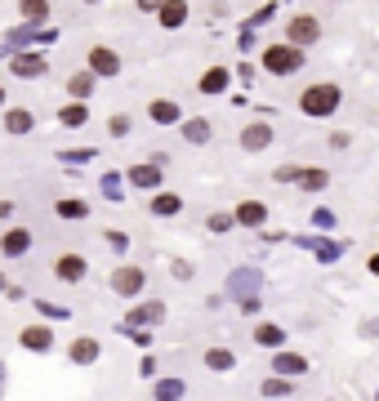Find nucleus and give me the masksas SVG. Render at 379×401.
I'll use <instances>...</instances> for the list:
<instances>
[{
	"label": "nucleus",
	"mask_w": 379,
	"mask_h": 401,
	"mask_svg": "<svg viewBox=\"0 0 379 401\" xmlns=\"http://www.w3.org/2000/svg\"><path fill=\"white\" fill-rule=\"evenodd\" d=\"M272 178L286 188V183H294V178H299V165H290V161H286V165H277V170H272Z\"/></svg>",
	"instance_id": "a878e982"
},
{
	"label": "nucleus",
	"mask_w": 379,
	"mask_h": 401,
	"mask_svg": "<svg viewBox=\"0 0 379 401\" xmlns=\"http://www.w3.org/2000/svg\"><path fill=\"white\" fill-rule=\"evenodd\" d=\"M112 134H129V116H112Z\"/></svg>",
	"instance_id": "473e14b6"
},
{
	"label": "nucleus",
	"mask_w": 379,
	"mask_h": 401,
	"mask_svg": "<svg viewBox=\"0 0 379 401\" xmlns=\"http://www.w3.org/2000/svg\"><path fill=\"white\" fill-rule=\"evenodd\" d=\"M312 228L331 232V228H335V214H331V210H312Z\"/></svg>",
	"instance_id": "c85d7f7f"
},
{
	"label": "nucleus",
	"mask_w": 379,
	"mask_h": 401,
	"mask_svg": "<svg viewBox=\"0 0 379 401\" xmlns=\"http://www.w3.org/2000/svg\"><path fill=\"white\" fill-rule=\"evenodd\" d=\"M85 272H90V267H85V259H80V255H63V259H58V277L68 281V286L85 281Z\"/></svg>",
	"instance_id": "f8f14e48"
},
{
	"label": "nucleus",
	"mask_w": 379,
	"mask_h": 401,
	"mask_svg": "<svg viewBox=\"0 0 379 401\" xmlns=\"http://www.w3.org/2000/svg\"><path fill=\"white\" fill-rule=\"evenodd\" d=\"M178 210H183V200H178L174 192H156L152 196V214H156V219H170V214H178Z\"/></svg>",
	"instance_id": "2eb2a0df"
},
{
	"label": "nucleus",
	"mask_w": 379,
	"mask_h": 401,
	"mask_svg": "<svg viewBox=\"0 0 379 401\" xmlns=\"http://www.w3.org/2000/svg\"><path fill=\"white\" fill-rule=\"evenodd\" d=\"M183 139H188L192 147L210 143V121H201V116H196V121H183Z\"/></svg>",
	"instance_id": "dca6fc26"
},
{
	"label": "nucleus",
	"mask_w": 379,
	"mask_h": 401,
	"mask_svg": "<svg viewBox=\"0 0 379 401\" xmlns=\"http://www.w3.org/2000/svg\"><path fill=\"white\" fill-rule=\"evenodd\" d=\"M23 343L27 348H36V353H45V348H54V334H49V330H23Z\"/></svg>",
	"instance_id": "412c9836"
},
{
	"label": "nucleus",
	"mask_w": 379,
	"mask_h": 401,
	"mask_svg": "<svg viewBox=\"0 0 379 401\" xmlns=\"http://www.w3.org/2000/svg\"><path fill=\"white\" fill-rule=\"evenodd\" d=\"M107 241H112V250H125L129 245V237H121V232H107Z\"/></svg>",
	"instance_id": "72a5a7b5"
},
{
	"label": "nucleus",
	"mask_w": 379,
	"mask_h": 401,
	"mask_svg": "<svg viewBox=\"0 0 379 401\" xmlns=\"http://www.w3.org/2000/svg\"><path fill=\"white\" fill-rule=\"evenodd\" d=\"M5 125H9L14 134H18V129H27V125H31V116H27V112H9V121H5Z\"/></svg>",
	"instance_id": "c756f323"
},
{
	"label": "nucleus",
	"mask_w": 379,
	"mask_h": 401,
	"mask_svg": "<svg viewBox=\"0 0 379 401\" xmlns=\"http://www.w3.org/2000/svg\"><path fill=\"white\" fill-rule=\"evenodd\" d=\"M228 85H233V72H228V67H210L201 76V94H223Z\"/></svg>",
	"instance_id": "ddd939ff"
},
{
	"label": "nucleus",
	"mask_w": 379,
	"mask_h": 401,
	"mask_svg": "<svg viewBox=\"0 0 379 401\" xmlns=\"http://www.w3.org/2000/svg\"><path fill=\"white\" fill-rule=\"evenodd\" d=\"M233 365H237V357L228 353V348H210L205 353V370H214V375H228Z\"/></svg>",
	"instance_id": "4468645a"
},
{
	"label": "nucleus",
	"mask_w": 379,
	"mask_h": 401,
	"mask_svg": "<svg viewBox=\"0 0 379 401\" xmlns=\"http://www.w3.org/2000/svg\"><path fill=\"white\" fill-rule=\"evenodd\" d=\"M90 67H94L98 76H117V72H121V58H117V49L94 45V49H90Z\"/></svg>",
	"instance_id": "9d476101"
},
{
	"label": "nucleus",
	"mask_w": 379,
	"mask_h": 401,
	"mask_svg": "<svg viewBox=\"0 0 379 401\" xmlns=\"http://www.w3.org/2000/svg\"><path fill=\"white\" fill-rule=\"evenodd\" d=\"M366 272H370V277H379V255H370V259H366Z\"/></svg>",
	"instance_id": "f704fd0d"
},
{
	"label": "nucleus",
	"mask_w": 379,
	"mask_h": 401,
	"mask_svg": "<svg viewBox=\"0 0 379 401\" xmlns=\"http://www.w3.org/2000/svg\"><path fill=\"white\" fill-rule=\"evenodd\" d=\"M343 103V90L335 85V80H312V85H304L299 94V112L308 116V121H331V116L339 112Z\"/></svg>",
	"instance_id": "f257e3e1"
},
{
	"label": "nucleus",
	"mask_w": 379,
	"mask_h": 401,
	"mask_svg": "<svg viewBox=\"0 0 379 401\" xmlns=\"http://www.w3.org/2000/svg\"><path fill=\"white\" fill-rule=\"evenodd\" d=\"M188 388H183V379H161L156 383V401H178Z\"/></svg>",
	"instance_id": "4be33fe9"
},
{
	"label": "nucleus",
	"mask_w": 379,
	"mask_h": 401,
	"mask_svg": "<svg viewBox=\"0 0 379 401\" xmlns=\"http://www.w3.org/2000/svg\"><path fill=\"white\" fill-rule=\"evenodd\" d=\"M255 343H259V348H272V353H282V348H286V330L277 326V321H259V326H255Z\"/></svg>",
	"instance_id": "1a4fd4ad"
},
{
	"label": "nucleus",
	"mask_w": 379,
	"mask_h": 401,
	"mask_svg": "<svg viewBox=\"0 0 379 401\" xmlns=\"http://www.w3.org/2000/svg\"><path fill=\"white\" fill-rule=\"evenodd\" d=\"M294 188L308 192V196H317V192L331 188V174H326L321 165H299V178H294Z\"/></svg>",
	"instance_id": "0eeeda50"
},
{
	"label": "nucleus",
	"mask_w": 379,
	"mask_h": 401,
	"mask_svg": "<svg viewBox=\"0 0 379 401\" xmlns=\"http://www.w3.org/2000/svg\"><path fill=\"white\" fill-rule=\"evenodd\" d=\"M348 143H353V134H343V129H335V134H331V147H335V152H343Z\"/></svg>",
	"instance_id": "7c9ffc66"
},
{
	"label": "nucleus",
	"mask_w": 379,
	"mask_h": 401,
	"mask_svg": "<svg viewBox=\"0 0 379 401\" xmlns=\"http://www.w3.org/2000/svg\"><path fill=\"white\" fill-rule=\"evenodd\" d=\"M143 286H147L143 267H117V272H112V290H117V294H125V299L143 294Z\"/></svg>",
	"instance_id": "39448f33"
},
{
	"label": "nucleus",
	"mask_w": 379,
	"mask_h": 401,
	"mask_svg": "<svg viewBox=\"0 0 379 401\" xmlns=\"http://www.w3.org/2000/svg\"><path fill=\"white\" fill-rule=\"evenodd\" d=\"M63 219H85V200H58Z\"/></svg>",
	"instance_id": "393cba45"
},
{
	"label": "nucleus",
	"mask_w": 379,
	"mask_h": 401,
	"mask_svg": "<svg viewBox=\"0 0 379 401\" xmlns=\"http://www.w3.org/2000/svg\"><path fill=\"white\" fill-rule=\"evenodd\" d=\"M129 316H134V321H161V316H166V304H143V308H134Z\"/></svg>",
	"instance_id": "b1692460"
},
{
	"label": "nucleus",
	"mask_w": 379,
	"mask_h": 401,
	"mask_svg": "<svg viewBox=\"0 0 379 401\" xmlns=\"http://www.w3.org/2000/svg\"><path fill=\"white\" fill-rule=\"evenodd\" d=\"M90 90H94V76H90V72H80V76H72V94H76V98H85Z\"/></svg>",
	"instance_id": "bb28decb"
},
{
	"label": "nucleus",
	"mask_w": 379,
	"mask_h": 401,
	"mask_svg": "<svg viewBox=\"0 0 379 401\" xmlns=\"http://www.w3.org/2000/svg\"><path fill=\"white\" fill-rule=\"evenodd\" d=\"M205 228H210V232H228V228H237V223H233V214H210Z\"/></svg>",
	"instance_id": "cd10ccee"
},
{
	"label": "nucleus",
	"mask_w": 379,
	"mask_h": 401,
	"mask_svg": "<svg viewBox=\"0 0 379 401\" xmlns=\"http://www.w3.org/2000/svg\"><path fill=\"white\" fill-rule=\"evenodd\" d=\"M129 183H139V188H161V170L156 165H134V170H129Z\"/></svg>",
	"instance_id": "f3484780"
},
{
	"label": "nucleus",
	"mask_w": 379,
	"mask_h": 401,
	"mask_svg": "<svg viewBox=\"0 0 379 401\" xmlns=\"http://www.w3.org/2000/svg\"><path fill=\"white\" fill-rule=\"evenodd\" d=\"M63 121H68V125H80V121H85V107H68V112H63Z\"/></svg>",
	"instance_id": "2f4dec72"
},
{
	"label": "nucleus",
	"mask_w": 379,
	"mask_h": 401,
	"mask_svg": "<svg viewBox=\"0 0 379 401\" xmlns=\"http://www.w3.org/2000/svg\"><path fill=\"white\" fill-rule=\"evenodd\" d=\"M375 401H379V392H375Z\"/></svg>",
	"instance_id": "c9c22d12"
},
{
	"label": "nucleus",
	"mask_w": 379,
	"mask_h": 401,
	"mask_svg": "<svg viewBox=\"0 0 379 401\" xmlns=\"http://www.w3.org/2000/svg\"><path fill=\"white\" fill-rule=\"evenodd\" d=\"M259 392H263V397H290V392H294V383H290V379H277V375H268V379L259 383Z\"/></svg>",
	"instance_id": "aec40b11"
},
{
	"label": "nucleus",
	"mask_w": 379,
	"mask_h": 401,
	"mask_svg": "<svg viewBox=\"0 0 379 401\" xmlns=\"http://www.w3.org/2000/svg\"><path fill=\"white\" fill-rule=\"evenodd\" d=\"M259 67L268 76H299L304 72V54H299V49H290L286 41H277V45H268L259 54Z\"/></svg>",
	"instance_id": "f03ea898"
},
{
	"label": "nucleus",
	"mask_w": 379,
	"mask_h": 401,
	"mask_svg": "<svg viewBox=\"0 0 379 401\" xmlns=\"http://www.w3.org/2000/svg\"><path fill=\"white\" fill-rule=\"evenodd\" d=\"M233 223H237V228L259 232L263 223H268V205H263V200H241V205L233 210Z\"/></svg>",
	"instance_id": "423d86ee"
},
{
	"label": "nucleus",
	"mask_w": 379,
	"mask_h": 401,
	"mask_svg": "<svg viewBox=\"0 0 379 401\" xmlns=\"http://www.w3.org/2000/svg\"><path fill=\"white\" fill-rule=\"evenodd\" d=\"M241 147L245 152H263V147H272V125L268 121H250L241 129Z\"/></svg>",
	"instance_id": "6e6552de"
},
{
	"label": "nucleus",
	"mask_w": 379,
	"mask_h": 401,
	"mask_svg": "<svg viewBox=\"0 0 379 401\" xmlns=\"http://www.w3.org/2000/svg\"><path fill=\"white\" fill-rule=\"evenodd\" d=\"M27 245H31V232H9V237H5V255H27Z\"/></svg>",
	"instance_id": "5701e85b"
},
{
	"label": "nucleus",
	"mask_w": 379,
	"mask_h": 401,
	"mask_svg": "<svg viewBox=\"0 0 379 401\" xmlns=\"http://www.w3.org/2000/svg\"><path fill=\"white\" fill-rule=\"evenodd\" d=\"M156 18H161V27H183L188 23V5H161Z\"/></svg>",
	"instance_id": "6ab92c4d"
},
{
	"label": "nucleus",
	"mask_w": 379,
	"mask_h": 401,
	"mask_svg": "<svg viewBox=\"0 0 379 401\" xmlns=\"http://www.w3.org/2000/svg\"><path fill=\"white\" fill-rule=\"evenodd\" d=\"M272 375L294 383L299 375H308V357H304V353H290V348H282V353H272Z\"/></svg>",
	"instance_id": "20e7f679"
},
{
	"label": "nucleus",
	"mask_w": 379,
	"mask_h": 401,
	"mask_svg": "<svg viewBox=\"0 0 379 401\" xmlns=\"http://www.w3.org/2000/svg\"><path fill=\"white\" fill-rule=\"evenodd\" d=\"M147 116H152L156 125H178V121H183V112H178V103H170V98H156V103L147 107Z\"/></svg>",
	"instance_id": "9b49d317"
},
{
	"label": "nucleus",
	"mask_w": 379,
	"mask_h": 401,
	"mask_svg": "<svg viewBox=\"0 0 379 401\" xmlns=\"http://www.w3.org/2000/svg\"><path fill=\"white\" fill-rule=\"evenodd\" d=\"M317 41H321V18H317V14H294V18L286 23V45L290 49L304 54V49H312Z\"/></svg>",
	"instance_id": "7ed1b4c3"
},
{
	"label": "nucleus",
	"mask_w": 379,
	"mask_h": 401,
	"mask_svg": "<svg viewBox=\"0 0 379 401\" xmlns=\"http://www.w3.org/2000/svg\"><path fill=\"white\" fill-rule=\"evenodd\" d=\"M0 98H5V94H0Z\"/></svg>",
	"instance_id": "e433bc0d"
},
{
	"label": "nucleus",
	"mask_w": 379,
	"mask_h": 401,
	"mask_svg": "<svg viewBox=\"0 0 379 401\" xmlns=\"http://www.w3.org/2000/svg\"><path fill=\"white\" fill-rule=\"evenodd\" d=\"M72 361H76V365L98 361V339H76V343H72Z\"/></svg>",
	"instance_id": "a211bd4d"
}]
</instances>
